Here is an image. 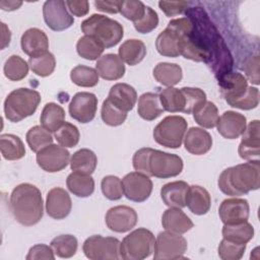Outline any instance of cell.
<instances>
[{"label":"cell","instance_id":"16","mask_svg":"<svg viewBox=\"0 0 260 260\" xmlns=\"http://www.w3.org/2000/svg\"><path fill=\"white\" fill-rule=\"evenodd\" d=\"M138 216L130 206L118 205L110 208L106 213V224L115 233H126L131 231L137 223Z\"/></svg>","mask_w":260,"mask_h":260},{"label":"cell","instance_id":"24","mask_svg":"<svg viewBox=\"0 0 260 260\" xmlns=\"http://www.w3.org/2000/svg\"><path fill=\"white\" fill-rule=\"evenodd\" d=\"M162 228L171 233L185 234L193 228V222L190 217L178 207H170L165 210L161 216Z\"/></svg>","mask_w":260,"mask_h":260},{"label":"cell","instance_id":"29","mask_svg":"<svg viewBox=\"0 0 260 260\" xmlns=\"http://www.w3.org/2000/svg\"><path fill=\"white\" fill-rule=\"evenodd\" d=\"M164 111L165 110L161 106L159 95L157 93L145 92L139 96L137 113L142 119L146 121H152L159 117Z\"/></svg>","mask_w":260,"mask_h":260},{"label":"cell","instance_id":"40","mask_svg":"<svg viewBox=\"0 0 260 260\" xmlns=\"http://www.w3.org/2000/svg\"><path fill=\"white\" fill-rule=\"evenodd\" d=\"M98 71L85 65H77L70 72L72 82L81 87H92L99 83Z\"/></svg>","mask_w":260,"mask_h":260},{"label":"cell","instance_id":"4","mask_svg":"<svg viewBox=\"0 0 260 260\" xmlns=\"http://www.w3.org/2000/svg\"><path fill=\"white\" fill-rule=\"evenodd\" d=\"M192 30L193 23L188 17L171 20L156 38L155 47L157 52L165 57L176 58L182 56Z\"/></svg>","mask_w":260,"mask_h":260},{"label":"cell","instance_id":"45","mask_svg":"<svg viewBox=\"0 0 260 260\" xmlns=\"http://www.w3.org/2000/svg\"><path fill=\"white\" fill-rule=\"evenodd\" d=\"M54 136L59 145L65 148H70L77 145L79 142L80 134L78 128L75 125L69 122H64L62 126L56 132H54Z\"/></svg>","mask_w":260,"mask_h":260},{"label":"cell","instance_id":"25","mask_svg":"<svg viewBox=\"0 0 260 260\" xmlns=\"http://www.w3.org/2000/svg\"><path fill=\"white\" fill-rule=\"evenodd\" d=\"M95 70L103 79L118 80L125 74V65L119 55L106 54L98 59Z\"/></svg>","mask_w":260,"mask_h":260},{"label":"cell","instance_id":"27","mask_svg":"<svg viewBox=\"0 0 260 260\" xmlns=\"http://www.w3.org/2000/svg\"><path fill=\"white\" fill-rule=\"evenodd\" d=\"M189 185L184 181H175L165 184L160 189V197L169 207L183 208L186 206V197Z\"/></svg>","mask_w":260,"mask_h":260},{"label":"cell","instance_id":"38","mask_svg":"<svg viewBox=\"0 0 260 260\" xmlns=\"http://www.w3.org/2000/svg\"><path fill=\"white\" fill-rule=\"evenodd\" d=\"M195 122L203 128L211 129L216 126L218 116L217 107L210 101H206L193 112Z\"/></svg>","mask_w":260,"mask_h":260},{"label":"cell","instance_id":"7","mask_svg":"<svg viewBox=\"0 0 260 260\" xmlns=\"http://www.w3.org/2000/svg\"><path fill=\"white\" fill-rule=\"evenodd\" d=\"M155 238L144 228H139L127 235L120 244V257L124 260H142L151 255Z\"/></svg>","mask_w":260,"mask_h":260},{"label":"cell","instance_id":"23","mask_svg":"<svg viewBox=\"0 0 260 260\" xmlns=\"http://www.w3.org/2000/svg\"><path fill=\"white\" fill-rule=\"evenodd\" d=\"M184 146L194 155L205 154L212 146L211 135L203 128L191 127L184 137Z\"/></svg>","mask_w":260,"mask_h":260},{"label":"cell","instance_id":"39","mask_svg":"<svg viewBox=\"0 0 260 260\" xmlns=\"http://www.w3.org/2000/svg\"><path fill=\"white\" fill-rule=\"evenodd\" d=\"M104 46L93 37L83 36L79 38L76 44V51L80 57L85 60L93 61L102 57L104 52Z\"/></svg>","mask_w":260,"mask_h":260},{"label":"cell","instance_id":"20","mask_svg":"<svg viewBox=\"0 0 260 260\" xmlns=\"http://www.w3.org/2000/svg\"><path fill=\"white\" fill-rule=\"evenodd\" d=\"M247 126L246 117L234 111L224 112L217 120L218 133L225 139H237L245 131Z\"/></svg>","mask_w":260,"mask_h":260},{"label":"cell","instance_id":"53","mask_svg":"<svg viewBox=\"0 0 260 260\" xmlns=\"http://www.w3.org/2000/svg\"><path fill=\"white\" fill-rule=\"evenodd\" d=\"M190 2L188 1H159L158 6L161 11L169 17L176 16L188 9Z\"/></svg>","mask_w":260,"mask_h":260},{"label":"cell","instance_id":"32","mask_svg":"<svg viewBox=\"0 0 260 260\" xmlns=\"http://www.w3.org/2000/svg\"><path fill=\"white\" fill-rule=\"evenodd\" d=\"M98 165V157L95 153L88 148H81L75 151L70 158V168L73 172L91 175Z\"/></svg>","mask_w":260,"mask_h":260},{"label":"cell","instance_id":"19","mask_svg":"<svg viewBox=\"0 0 260 260\" xmlns=\"http://www.w3.org/2000/svg\"><path fill=\"white\" fill-rule=\"evenodd\" d=\"M72 208L71 198L68 192L60 187L51 189L46 198V211L54 219H63L70 213Z\"/></svg>","mask_w":260,"mask_h":260},{"label":"cell","instance_id":"2","mask_svg":"<svg viewBox=\"0 0 260 260\" xmlns=\"http://www.w3.org/2000/svg\"><path fill=\"white\" fill-rule=\"evenodd\" d=\"M10 209L15 220L24 225L37 224L44 214L42 193L29 183L17 185L10 195Z\"/></svg>","mask_w":260,"mask_h":260},{"label":"cell","instance_id":"15","mask_svg":"<svg viewBox=\"0 0 260 260\" xmlns=\"http://www.w3.org/2000/svg\"><path fill=\"white\" fill-rule=\"evenodd\" d=\"M98 108V98L87 91H80L73 95L69 104L71 118L79 123L86 124L93 120Z\"/></svg>","mask_w":260,"mask_h":260},{"label":"cell","instance_id":"26","mask_svg":"<svg viewBox=\"0 0 260 260\" xmlns=\"http://www.w3.org/2000/svg\"><path fill=\"white\" fill-rule=\"evenodd\" d=\"M108 99L117 108L128 113L136 104L137 92L133 86L127 83H116L111 87Z\"/></svg>","mask_w":260,"mask_h":260},{"label":"cell","instance_id":"9","mask_svg":"<svg viewBox=\"0 0 260 260\" xmlns=\"http://www.w3.org/2000/svg\"><path fill=\"white\" fill-rule=\"evenodd\" d=\"M183 159L174 153L150 149L147 160V176L159 179L173 178L183 171Z\"/></svg>","mask_w":260,"mask_h":260},{"label":"cell","instance_id":"12","mask_svg":"<svg viewBox=\"0 0 260 260\" xmlns=\"http://www.w3.org/2000/svg\"><path fill=\"white\" fill-rule=\"evenodd\" d=\"M67 9L63 0L46 1L43 5V16L46 24L55 31L69 28L74 23V19Z\"/></svg>","mask_w":260,"mask_h":260},{"label":"cell","instance_id":"57","mask_svg":"<svg viewBox=\"0 0 260 260\" xmlns=\"http://www.w3.org/2000/svg\"><path fill=\"white\" fill-rule=\"evenodd\" d=\"M94 6L98 10L107 13L120 12V1H94Z\"/></svg>","mask_w":260,"mask_h":260},{"label":"cell","instance_id":"22","mask_svg":"<svg viewBox=\"0 0 260 260\" xmlns=\"http://www.w3.org/2000/svg\"><path fill=\"white\" fill-rule=\"evenodd\" d=\"M217 80L220 92L226 103L242 96L248 88L246 77L239 72H229L218 77Z\"/></svg>","mask_w":260,"mask_h":260},{"label":"cell","instance_id":"58","mask_svg":"<svg viewBox=\"0 0 260 260\" xmlns=\"http://www.w3.org/2000/svg\"><path fill=\"white\" fill-rule=\"evenodd\" d=\"M22 5L21 1H13V0H1L0 1V8L4 11H13L18 9Z\"/></svg>","mask_w":260,"mask_h":260},{"label":"cell","instance_id":"10","mask_svg":"<svg viewBox=\"0 0 260 260\" xmlns=\"http://www.w3.org/2000/svg\"><path fill=\"white\" fill-rule=\"evenodd\" d=\"M188 248L187 240L180 234L160 232L154 242V260H176L184 259Z\"/></svg>","mask_w":260,"mask_h":260},{"label":"cell","instance_id":"59","mask_svg":"<svg viewBox=\"0 0 260 260\" xmlns=\"http://www.w3.org/2000/svg\"><path fill=\"white\" fill-rule=\"evenodd\" d=\"M1 29H2V35H1V38H2V45H1V49H5L9 43H10V39H11V32L9 30V28L7 27V25L4 23V22H1Z\"/></svg>","mask_w":260,"mask_h":260},{"label":"cell","instance_id":"52","mask_svg":"<svg viewBox=\"0 0 260 260\" xmlns=\"http://www.w3.org/2000/svg\"><path fill=\"white\" fill-rule=\"evenodd\" d=\"M135 29L140 34L151 32L158 24L157 13L149 6L145 7L144 15L137 21L133 22Z\"/></svg>","mask_w":260,"mask_h":260},{"label":"cell","instance_id":"30","mask_svg":"<svg viewBox=\"0 0 260 260\" xmlns=\"http://www.w3.org/2000/svg\"><path fill=\"white\" fill-rule=\"evenodd\" d=\"M153 77L158 83L173 87L182 80L183 72L178 64L160 62L153 68Z\"/></svg>","mask_w":260,"mask_h":260},{"label":"cell","instance_id":"31","mask_svg":"<svg viewBox=\"0 0 260 260\" xmlns=\"http://www.w3.org/2000/svg\"><path fill=\"white\" fill-rule=\"evenodd\" d=\"M145 55L146 47L140 40H127L119 48V57L124 63L130 66L140 63L144 59Z\"/></svg>","mask_w":260,"mask_h":260},{"label":"cell","instance_id":"3","mask_svg":"<svg viewBox=\"0 0 260 260\" xmlns=\"http://www.w3.org/2000/svg\"><path fill=\"white\" fill-rule=\"evenodd\" d=\"M217 184L223 194L232 197L257 190L260 186V161L251 160L225 169L219 175Z\"/></svg>","mask_w":260,"mask_h":260},{"label":"cell","instance_id":"28","mask_svg":"<svg viewBox=\"0 0 260 260\" xmlns=\"http://www.w3.org/2000/svg\"><path fill=\"white\" fill-rule=\"evenodd\" d=\"M211 205V198L208 191L198 185L189 186L187 197H186V206L190 211L196 215L206 214Z\"/></svg>","mask_w":260,"mask_h":260},{"label":"cell","instance_id":"36","mask_svg":"<svg viewBox=\"0 0 260 260\" xmlns=\"http://www.w3.org/2000/svg\"><path fill=\"white\" fill-rule=\"evenodd\" d=\"M221 233L223 239L239 244H247L254 237V228L247 220L239 223L224 224Z\"/></svg>","mask_w":260,"mask_h":260},{"label":"cell","instance_id":"47","mask_svg":"<svg viewBox=\"0 0 260 260\" xmlns=\"http://www.w3.org/2000/svg\"><path fill=\"white\" fill-rule=\"evenodd\" d=\"M246 244H239L222 239L218 245V256L222 260H239L243 257Z\"/></svg>","mask_w":260,"mask_h":260},{"label":"cell","instance_id":"51","mask_svg":"<svg viewBox=\"0 0 260 260\" xmlns=\"http://www.w3.org/2000/svg\"><path fill=\"white\" fill-rule=\"evenodd\" d=\"M145 5L141 1L122 0L120 1V13L133 22L139 20L145 13Z\"/></svg>","mask_w":260,"mask_h":260},{"label":"cell","instance_id":"35","mask_svg":"<svg viewBox=\"0 0 260 260\" xmlns=\"http://www.w3.org/2000/svg\"><path fill=\"white\" fill-rule=\"evenodd\" d=\"M0 149L2 156L7 160H17L25 155L22 140L14 134H2L0 136Z\"/></svg>","mask_w":260,"mask_h":260},{"label":"cell","instance_id":"48","mask_svg":"<svg viewBox=\"0 0 260 260\" xmlns=\"http://www.w3.org/2000/svg\"><path fill=\"white\" fill-rule=\"evenodd\" d=\"M101 188L104 196L109 200H119L124 195L122 181L113 175H109L103 178Z\"/></svg>","mask_w":260,"mask_h":260},{"label":"cell","instance_id":"18","mask_svg":"<svg viewBox=\"0 0 260 260\" xmlns=\"http://www.w3.org/2000/svg\"><path fill=\"white\" fill-rule=\"evenodd\" d=\"M259 121L253 120L247 126L242 134V140L239 144L240 157L248 161L259 160L260 155V134Z\"/></svg>","mask_w":260,"mask_h":260},{"label":"cell","instance_id":"55","mask_svg":"<svg viewBox=\"0 0 260 260\" xmlns=\"http://www.w3.org/2000/svg\"><path fill=\"white\" fill-rule=\"evenodd\" d=\"M244 70L248 79L254 83L259 84V56L256 55L248 59L245 63Z\"/></svg>","mask_w":260,"mask_h":260},{"label":"cell","instance_id":"49","mask_svg":"<svg viewBox=\"0 0 260 260\" xmlns=\"http://www.w3.org/2000/svg\"><path fill=\"white\" fill-rule=\"evenodd\" d=\"M185 96V109L183 113L193 114V112L206 102V93L197 87H182Z\"/></svg>","mask_w":260,"mask_h":260},{"label":"cell","instance_id":"8","mask_svg":"<svg viewBox=\"0 0 260 260\" xmlns=\"http://www.w3.org/2000/svg\"><path fill=\"white\" fill-rule=\"evenodd\" d=\"M187 126V121L182 116H167L154 127L153 139L165 147L178 148L183 142Z\"/></svg>","mask_w":260,"mask_h":260},{"label":"cell","instance_id":"42","mask_svg":"<svg viewBox=\"0 0 260 260\" xmlns=\"http://www.w3.org/2000/svg\"><path fill=\"white\" fill-rule=\"evenodd\" d=\"M51 247L58 257L70 258L75 255L78 242L72 235H60L51 241Z\"/></svg>","mask_w":260,"mask_h":260},{"label":"cell","instance_id":"43","mask_svg":"<svg viewBox=\"0 0 260 260\" xmlns=\"http://www.w3.org/2000/svg\"><path fill=\"white\" fill-rule=\"evenodd\" d=\"M28 64L20 56H10L4 64L3 71L6 78L12 81H18L23 79L28 73Z\"/></svg>","mask_w":260,"mask_h":260},{"label":"cell","instance_id":"46","mask_svg":"<svg viewBox=\"0 0 260 260\" xmlns=\"http://www.w3.org/2000/svg\"><path fill=\"white\" fill-rule=\"evenodd\" d=\"M101 116L105 124L116 127L122 125L126 118H127V113L120 110L117 108L108 98L104 101L102 110H101Z\"/></svg>","mask_w":260,"mask_h":260},{"label":"cell","instance_id":"56","mask_svg":"<svg viewBox=\"0 0 260 260\" xmlns=\"http://www.w3.org/2000/svg\"><path fill=\"white\" fill-rule=\"evenodd\" d=\"M65 3L70 13L78 17L86 15L89 10V3L86 0H81V1L67 0L65 1Z\"/></svg>","mask_w":260,"mask_h":260},{"label":"cell","instance_id":"44","mask_svg":"<svg viewBox=\"0 0 260 260\" xmlns=\"http://www.w3.org/2000/svg\"><path fill=\"white\" fill-rule=\"evenodd\" d=\"M28 65L35 74L41 77H46L54 72L56 59L52 53L47 52L38 57H30L28 59Z\"/></svg>","mask_w":260,"mask_h":260},{"label":"cell","instance_id":"54","mask_svg":"<svg viewBox=\"0 0 260 260\" xmlns=\"http://www.w3.org/2000/svg\"><path fill=\"white\" fill-rule=\"evenodd\" d=\"M26 260H39V259H46V260H54L55 253L51 246H47L45 244H38L32 246L28 254L26 255Z\"/></svg>","mask_w":260,"mask_h":260},{"label":"cell","instance_id":"5","mask_svg":"<svg viewBox=\"0 0 260 260\" xmlns=\"http://www.w3.org/2000/svg\"><path fill=\"white\" fill-rule=\"evenodd\" d=\"M81 30L85 36L96 39L105 49L116 46L124 36L122 24L103 14H92L83 20Z\"/></svg>","mask_w":260,"mask_h":260},{"label":"cell","instance_id":"34","mask_svg":"<svg viewBox=\"0 0 260 260\" xmlns=\"http://www.w3.org/2000/svg\"><path fill=\"white\" fill-rule=\"evenodd\" d=\"M40 122L48 131L56 132L65 122V111L56 103H48L42 111Z\"/></svg>","mask_w":260,"mask_h":260},{"label":"cell","instance_id":"17","mask_svg":"<svg viewBox=\"0 0 260 260\" xmlns=\"http://www.w3.org/2000/svg\"><path fill=\"white\" fill-rule=\"evenodd\" d=\"M250 214V206L246 199L233 197L224 199L218 208V215L223 224L247 221Z\"/></svg>","mask_w":260,"mask_h":260},{"label":"cell","instance_id":"1","mask_svg":"<svg viewBox=\"0 0 260 260\" xmlns=\"http://www.w3.org/2000/svg\"><path fill=\"white\" fill-rule=\"evenodd\" d=\"M186 15L193 23L192 41L201 53L203 62L211 68L216 78L231 72L232 55L205 10L199 6L190 7Z\"/></svg>","mask_w":260,"mask_h":260},{"label":"cell","instance_id":"6","mask_svg":"<svg viewBox=\"0 0 260 260\" xmlns=\"http://www.w3.org/2000/svg\"><path fill=\"white\" fill-rule=\"evenodd\" d=\"M41 103L39 91L20 87L12 90L4 101V114L7 120L17 123L31 116Z\"/></svg>","mask_w":260,"mask_h":260},{"label":"cell","instance_id":"21","mask_svg":"<svg viewBox=\"0 0 260 260\" xmlns=\"http://www.w3.org/2000/svg\"><path fill=\"white\" fill-rule=\"evenodd\" d=\"M21 49L30 57H38L48 52L49 40L47 35L38 27L26 29L20 39Z\"/></svg>","mask_w":260,"mask_h":260},{"label":"cell","instance_id":"50","mask_svg":"<svg viewBox=\"0 0 260 260\" xmlns=\"http://www.w3.org/2000/svg\"><path fill=\"white\" fill-rule=\"evenodd\" d=\"M231 107L237 108L240 110H252L255 109L259 104V90L257 87L248 86L246 92L234 100L228 103Z\"/></svg>","mask_w":260,"mask_h":260},{"label":"cell","instance_id":"37","mask_svg":"<svg viewBox=\"0 0 260 260\" xmlns=\"http://www.w3.org/2000/svg\"><path fill=\"white\" fill-rule=\"evenodd\" d=\"M158 95L165 111L170 113L184 112L185 96L181 88L167 87L162 89Z\"/></svg>","mask_w":260,"mask_h":260},{"label":"cell","instance_id":"13","mask_svg":"<svg viewBox=\"0 0 260 260\" xmlns=\"http://www.w3.org/2000/svg\"><path fill=\"white\" fill-rule=\"evenodd\" d=\"M124 196L134 202H143L152 192V181L139 172H131L122 179Z\"/></svg>","mask_w":260,"mask_h":260},{"label":"cell","instance_id":"14","mask_svg":"<svg viewBox=\"0 0 260 260\" xmlns=\"http://www.w3.org/2000/svg\"><path fill=\"white\" fill-rule=\"evenodd\" d=\"M37 162L41 169L48 173H56L65 169L70 162L69 151L57 144H50L37 152Z\"/></svg>","mask_w":260,"mask_h":260},{"label":"cell","instance_id":"33","mask_svg":"<svg viewBox=\"0 0 260 260\" xmlns=\"http://www.w3.org/2000/svg\"><path fill=\"white\" fill-rule=\"evenodd\" d=\"M68 190L75 196L85 198L94 191V181L90 175H83L72 172L66 180Z\"/></svg>","mask_w":260,"mask_h":260},{"label":"cell","instance_id":"11","mask_svg":"<svg viewBox=\"0 0 260 260\" xmlns=\"http://www.w3.org/2000/svg\"><path fill=\"white\" fill-rule=\"evenodd\" d=\"M120 244L117 238L94 235L84 241L82 251L90 260H118L121 258Z\"/></svg>","mask_w":260,"mask_h":260},{"label":"cell","instance_id":"41","mask_svg":"<svg viewBox=\"0 0 260 260\" xmlns=\"http://www.w3.org/2000/svg\"><path fill=\"white\" fill-rule=\"evenodd\" d=\"M26 142L34 152H39L41 149L53 143L51 132L41 126H34L26 132Z\"/></svg>","mask_w":260,"mask_h":260}]
</instances>
